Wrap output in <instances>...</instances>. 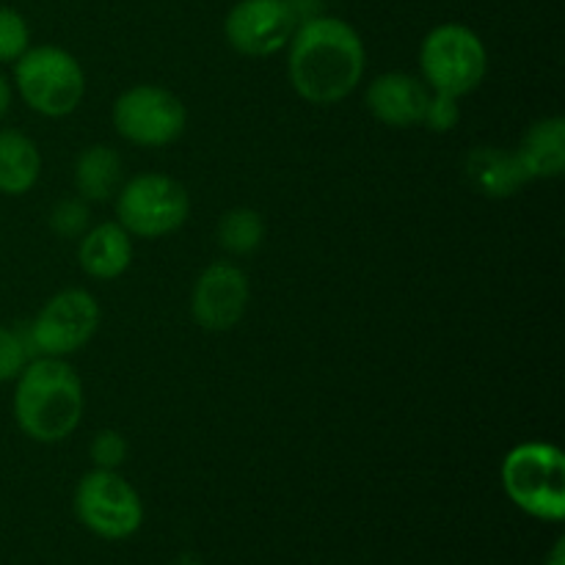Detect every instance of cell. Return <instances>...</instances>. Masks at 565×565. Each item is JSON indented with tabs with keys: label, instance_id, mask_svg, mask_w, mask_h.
Here are the masks:
<instances>
[{
	"label": "cell",
	"instance_id": "obj_12",
	"mask_svg": "<svg viewBox=\"0 0 565 565\" xmlns=\"http://www.w3.org/2000/svg\"><path fill=\"white\" fill-rule=\"evenodd\" d=\"M428 99L430 88L406 72H386L375 77L367 88V105L375 119L397 130L423 125Z\"/></svg>",
	"mask_w": 565,
	"mask_h": 565
},
{
	"label": "cell",
	"instance_id": "obj_4",
	"mask_svg": "<svg viewBox=\"0 0 565 565\" xmlns=\"http://www.w3.org/2000/svg\"><path fill=\"white\" fill-rule=\"evenodd\" d=\"M419 66H423L425 86L436 94L461 99L483 83L489 70L486 44L472 28L461 22H445L425 36L419 47Z\"/></svg>",
	"mask_w": 565,
	"mask_h": 565
},
{
	"label": "cell",
	"instance_id": "obj_21",
	"mask_svg": "<svg viewBox=\"0 0 565 565\" xmlns=\"http://www.w3.org/2000/svg\"><path fill=\"white\" fill-rule=\"evenodd\" d=\"M127 441L116 430H99L92 441V461L97 469H116L125 463Z\"/></svg>",
	"mask_w": 565,
	"mask_h": 565
},
{
	"label": "cell",
	"instance_id": "obj_17",
	"mask_svg": "<svg viewBox=\"0 0 565 565\" xmlns=\"http://www.w3.org/2000/svg\"><path fill=\"white\" fill-rule=\"evenodd\" d=\"M75 188L86 202H105L121 188V158L110 147L83 149L75 163Z\"/></svg>",
	"mask_w": 565,
	"mask_h": 565
},
{
	"label": "cell",
	"instance_id": "obj_5",
	"mask_svg": "<svg viewBox=\"0 0 565 565\" xmlns=\"http://www.w3.org/2000/svg\"><path fill=\"white\" fill-rule=\"evenodd\" d=\"M14 83L28 108L53 119L70 116L86 94L81 61L53 44L28 47L14 61Z\"/></svg>",
	"mask_w": 565,
	"mask_h": 565
},
{
	"label": "cell",
	"instance_id": "obj_22",
	"mask_svg": "<svg viewBox=\"0 0 565 565\" xmlns=\"http://www.w3.org/2000/svg\"><path fill=\"white\" fill-rule=\"evenodd\" d=\"M461 119V110H458V99L447 97V94H430L428 108H425L423 125L434 132H450L452 127Z\"/></svg>",
	"mask_w": 565,
	"mask_h": 565
},
{
	"label": "cell",
	"instance_id": "obj_8",
	"mask_svg": "<svg viewBox=\"0 0 565 565\" xmlns=\"http://www.w3.org/2000/svg\"><path fill=\"white\" fill-rule=\"evenodd\" d=\"M188 125L185 105L160 86H132L114 103V127L136 147H169Z\"/></svg>",
	"mask_w": 565,
	"mask_h": 565
},
{
	"label": "cell",
	"instance_id": "obj_15",
	"mask_svg": "<svg viewBox=\"0 0 565 565\" xmlns=\"http://www.w3.org/2000/svg\"><path fill=\"white\" fill-rule=\"evenodd\" d=\"M530 180H552L565 169V121L561 116L535 121L516 149Z\"/></svg>",
	"mask_w": 565,
	"mask_h": 565
},
{
	"label": "cell",
	"instance_id": "obj_26",
	"mask_svg": "<svg viewBox=\"0 0 565 565\" xmlns=\"http://www.w3.org/2000/svg\"><path fill=\"white\" fill-rule=\"evenodd\" d=\"M563 550H565V544H563V541H557L555 550H552V555H550V563H546V565H565Z\"/></svg>",
	"mask_w": 565,
	"mask_h": 565
},
{
	"label": "cell",
	"instance_id": "obj_14",
	"mask_svg": "<svg viewBox=\"0 0 565 565\" xmlns=\"http://www.w3.org/2000/svg\"><path fill=\"white\" fill-rule=\"evenodd\" d=\"M467 177L483 196L508 199L530 182L516 152H502L494 147L475 149L467 158Z\"/></svg>",
	"mask_w": 565,
	"mask_h": 565
},
{
	"label": "cell",
	"instance_id": "obj_16",
	"mask_svg": "<svg viewBox=\"0 0 565 565\" xmlns=\"http://www.w3.org/2000/svg\"><path fill=\"white\" fill-rule=\"evenodd\" d=\"M42 174V154L36 143L17 130H0V193L22 196Z\"/></svg>",
	"mask_w": 565,
	"mask_h": 565
},
{
	"label": "cell",
	"instance_id": "obj_6",
	"mask_svg": "<svg viewBox=\"0 0 565 565\" xmlns=\"http://www.w3.org/2000/svg\"><path fill=\"white\" fill-rule=\"evenodd\" d=\"M116 215L130 235L154 241L185 224L191 215V196L174 177L138 174L119 188Z\"/></svg>",
	"mask_w": 565,
	"mask_h": 565
},
{
	"label": "cell",
	"instance_id": "obj_19",
	"mask_svg": "<svg viewBox=\"0 0 565 565\" xmlns=\"http://www.w3.org/2000/svg\"><path fill=\"white\" fill-rule=\"evenodd\" d=\"M31 31L20 11L0 6V64L17 61L28 50Z\"/></svg>",
	"mask_w": 565,
	"mask_h": 565
},
{
	"label": "cell",
	"instance_id": "obj_23",
	"mask_svg": "<svg viewBox=\"0 0 565 565\" xmlns=\"http://www.w3.org/2000/svg\"><path fill=\"white\" fill-rule=\"evenodd\" d=\"M28 364V351L14 331L0 326V384L17 379Z\"/></svg>",
	"mask_w": 565,
	"mask_h": 565
},
{
	"label": "cell",
	"instance_id": "obj_7",
	"mask_svg": "<svg viewBox=\"0 0 565 565\" xmlns=\"http://www.w3.org/2000/svg\"><path fill=\"white\" fill-rule=\"evenodd\" d=\"M75 513L99 539L121 541L141 527L143 502L116 469H94L77 483Z\"/></svg>",
	"mask_w": 565,
	"mask_h": 565
},
{
	"label": "cell",
	"instance_id": "obj_25",
	"mask_svg": "<svg viewBox=\"0 0 565 565\" xmlns=\"http://www.w3.org/2000/svg\"><path fill=\"white\" fill-rule=\"evenodd\" d=\"M9 105H11V86H9V81H6V77L0 75V119H3V116H6Z\"/></svg>",
	"mask_w": 565,
	"mask_h": 565
},
{
	"label": "cell",
	"instance_id": "obj_20",
	"mask_svg": "<svg viewBox=\"0 0 565 565\" xmlns=\"http://www.w3.org/2000/svg\"><path fill=\"white\" fill-rule=\"evenodd\" d=\"M88 226V207L81 199H64L50 213V230L61 237L83 235Z\"/></svg>",
	"mask_w": 565,
	"mask_h": 565
},
{
	"label": "cell",
	"instance_id": "obj_18",
	"mask_svg": "<svg viewBox=\"0 0 565 565\" xmlns=\"http://www.w3.org/2000/svg\"><path fill=\"white\" fill-rule=\"evenodd\" d=\"M265 237V224L257 210L235 207L226 210L218 224V243L230 254H252L257 252Z\"/></svg>",
	"mask_w": 565,
	"mask_h": 565
},
{
	"label": "cell",
	"instance_id": "obj_24",
	"mask_svg": "<svg viewBox=\"0 0 565 565\" xmlns=\"http://www.w3.org/2000/svg\"><path fill=\"white\" fill-rule=\"evenodd\" d=\"M287 6H290L292 14H296L298 22L312 20V17L320 14V11H318L320 0H287Z\"/></svg>",
	"mask_w": 565,
	"mask_h": 565
},
{
	"label": "cell",
	"instance_id": "obj_1",
	"mask_svg": "<svg viewBox=\"0 0 565 565\" xmlns=\"http://www.w3.org/2000/svg\"><path fill=\"white\" fill-rule=\"evenodd\" d=\"M364 42L340 17L318 14L298 22L290 39V83L312 105H334L364 75Z\"/></svg>",
	"mask_w": 565,
	"mask_h": 565
},
{
	"label": "cell",
	"instance_id": "obj_10",
	"mask_svg": "<svg viewBox=\"0 0 565 565\" xmlns=\"http://www.w3.org/2000/svg\"><path fill=\"white\" fill-rule=\"evenodd\" d=\"M298 20L287 0H241L224 22L226 42L248 58H268L287 47Z\"/></svg>",
	"mask_w": 565,
	"mask_h": 565
},
{
	"label": "cell",
	"instance_id": "obj_3",
	"mask_svg": "<svg viewBox=\"0 0 565 565\" xmlns=\"http://www.w3.org/2000/svg\"><path fill=\"white\" fill-rule=\"evenodd\" d=\"M502 486L516 508L544 522L565 516V458L555 445L527 441L502 461Z\"/></svg>",
	"mask_w": 565,
	"mask_h": 565
},
{
	"label": "cell",
	"instance_id": "obj_2",
	"mask_svg": "<svg viewBox=\"0 0 565 565\" xmlns=\"http://www.w3.org/2000/svg\"><path fill=\"white\" fill-rule=\"evenodd\" d=\"M83 417V384L64 359L42 356L17 375L14 419L22 434L42 445L72 436Z\"/></svg>",
	"mask_w": 565,
	"mask_h": 565
},
{
	"label": "cell",
	"instance_id": "obj_9",
	"mask_svg": "<svg viewBox=\"0 0 565 565\" xmlns=\"http://www.w3.org/2000/svg\"><path fill=\"white\" fill-rule=\"evenodd\" d=\"M99 326V307L92 292L86 290H61L58 296L44 303L31 326V342L42 356L64 359L81 351Z\"/></svg>",
	"mask_w": 565,
	"mask_h": 565
},
{
	"label": "cell",
	"instance_id": "obj_11",
	"mask_svg": "<svg viewBox=\"0 0 565 565\" xmlns=\"http://www.w3.org/2000/svg\"><path fill=\"white\" fill-rule=\"evenodd\" d=\"M248 303V279L237 265L213 263L202 270L191 296L193 320L204 331H230Z\"/></svg>",
	"mask_w": 565,
	"mask_h": 565
},
{
	"label": "cell",
	"instance_id": "obj_13",
	"mask_svg": "<svg viewBox=\"0 0 565 565\" xmlns=\"http://www.w3.org/2000/svg\"><path fill=\"white\" fill-rule=\"evenodd\" d=\"M81 268L94 279H119L132 263L130 232L121 224H99L86 232L77 248Z\"/></svg>",
	"mask_w": 565,
	"mask_h": 565
}]
</instances>
